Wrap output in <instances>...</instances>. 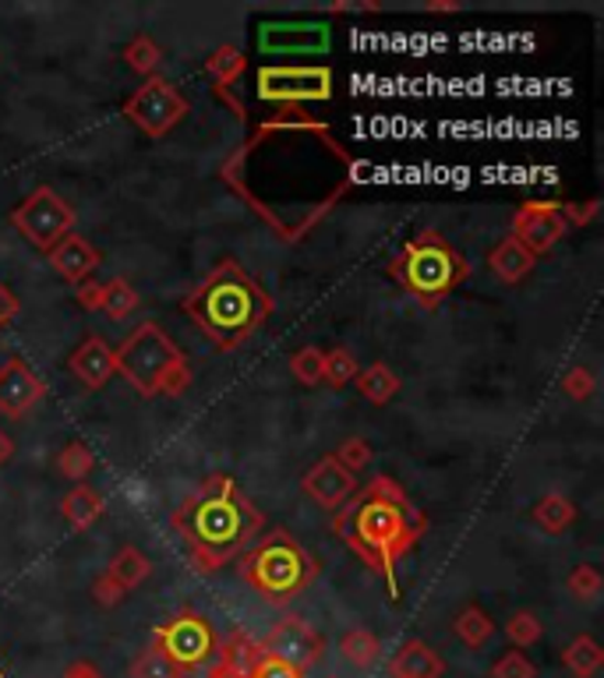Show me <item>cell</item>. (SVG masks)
<instances>
[{"label": "cell", "mask_w": 604, "mask_h": 678, "mask_svg": "<svg viewBox=\"0 0 604 678\" xmlns=\"http://www.w3.org/2000/svg\"><path fill=\"white\" fill-rule=\"evenodd\" d=\"M357 159L350 148L304 107H283L262 121L231 159L223 185L231 188L280 241H304L354 188Z\"/></svg>", "instance_id": "cell-1"}, {"label": "cell", "mask_w": 604, "mask_h": 678, "mask_svg": "<svg viewBox=\"0 0 604 678\" xmlns=\"http://www.w3.org/2000/svg\"><path fill=\"white\" fill-rule=\"evenodd\" d=\"M424 531H428V516L406 499V491L389 474L371 477L333 516V534L385 583L389 601H400L396 569L421 544Z\"/></svg>", "instance_id": "cell-2"}, {"label": "cell", "mask_w": 604, "mask_h": 678, "mask_svg": "<svg viewBox=\"0 0 604 678\" xmlns=\"http://www.w3.org/2000/svg\"><path fill=\"white\" fill-rule=\"evenodd\" d=\"M170 526L181 534L199 573H216L244 555L266 531V516L226 474H212L194 488L181 509H174Z\"/></svg>", "instance_id": "cell-3"}, {"label": "cell", "mask_w": 604, "mask_h": 678, "mask_svg": "<svg viewBox=\"0 0 604 678\" xmlns=\"http://www.w3.org/2000/svg\"><path fill=\"white\" fill-rule=\"evenodd\" d=\"M181 311L220 354H231L272 319L276 304H272V293L241 262L223 258L184 297Z\"/></svg>", "instance_id": "cell-4"}, {"label": "cell", "mask_w": 604, "mask_h": 678, "mask_svg": "<svg viewBox=\"0 0 604 678\" xmlns=\"http://www.w3.org/2000/svg\"><path fill=\"white\" fill-rule=\"evenodd\" d=\"M113 375L138 396H181L191 389V364L159 322H138L113 351Z\"/></svg>", "instance_id": "cell-5"}, {"label": "cell", "mask_w": 604, "mask_h": 678, "mask_svg": "<svg viewBox=\"0 0 604 678\" xmlns=\"http://www.w3.org/2000/svg\"><path fill=\"white\" fill-rule=\"evenodd\" d=\"M237 569L241 580L266 604H290L315 583L318 562L287 526H272L255 537L251 548L241 555Z\"/></svg>", "instance_id": "cell-6"}, {"label": "cell", "mask_w": 604, "mask_h": 678, "mask_svg": "<svg viewBox=\"0 0 604 678\" xmlns=\"http://www.w3.org/2000/svg\"><path fill=\"white\" fill-rule=\"evenodd\" d=\"M393 284L411 293L421 308H438L446 297L467 284L470 262L438 234V230H421L417 237L403 244V252L389 262Z\"/></svg>", "instance_id": "cell-7"}, {"label": "cell", "mask_w": 604, "mask_h": 678, "mask_svg": "<svg viewBox=\"0 0 604 678\" xmlns=\"http://www.w3.org/2000/svg\"><path fill=\"white\" fill-rule=\"evenodd\" d=\"M11 226L36 247V252H51L57 241L75 234V209L68 198H60L51 185H40L29 191L19 205L11 209Z\"/></svg>", "instance_id": "cell-8"}, {"label": "cell", "mask_w": 604, "mask_h": 678, "mask_svg": "<svg viewBox=\"0 0 604 678\" xmlns=\"http://www.w3.org/2000/svg\"><path fill=\"white\" fill-rule=\"evenodd\" d=\"M255 92L262 103L304 107L333 96V71L322 64H262L255 75Z\"/></svg>", "instance_id": "cell-9"}, {"label": "cell", "mask_w": 604, "mask_h": 678, "mask_svg": "<svg viewBox=\"0 0 604 678\" xmlns=\"http://www.w3.org/2000/svg\"><path fill=\"white\" fill-rule=\"evenodd\" d=\"M153 647L163 651L181 671H194L209 665L220 651V636L209 625L205 615H199L194 608H181L177 615H170L163 625L153 630Z\"/></svg>", "instance_id": "cell-10"}, {"label": "cell", "mask_w": 604, "mask_h": 678, "mask_svg": "<svg viewBox=\"0 0 604 678\" xmlns=\"http://www.w3.org/2000/svg\"><path fill=\"white\" fill-rule=\"evenodd\" d=\"M188 110H191L188 96L170 78H159V75H153L145 86H138L124 99V118L149 138H167L188 118Z\"/></svg>", "instance_id": "cell-11"}, {"label": "cell", "mask_w": 604, "mask_h": 678, "mask_svg": "<svg viewBox=\"0 0 604 678\" xmlns=\"http://www.w3.org/2000/svg\"><path fill=\"white\" fill-rule=\"evenodd\" d=\"M262 654L283 660V665L307 671L312 665H318L325 654V636L315 630L312 622L301 615H287L272 625V633L262 643Z\"/></svg>", "instance_id": "cell-12"}, {"label": "cell", "mask_w": 604, "mask_h": 678, "mask_svg": "<svg viewBox=\"0 0 604 678\" xmlns=\"http://www.w3.org/2000/svg\"><path fill=\"white\" fill-rule=\"evenodd\" d=\"M566 216L559 202H524L513 216V234L534 258L548 255L566 237Z\"/></svg>", "instance_id": "cell-13"}, {"label": "cell", "mask_w": 604, "mask_h": 678, "mask_svg": "<svg viewBox=\"0 0 604 678\" xmlns=\"http://www.w3.org/2000/svg\"><path fill=\"white\" fill-rule=\"evenodd\" d=\"M333 29L325 22H262L258 25V49L262 54H322L329 49Z\"/></svg>", "instance_id": "cell-14"}, {"label": "cell", "mask_w": 604, "mask_h": 678, "mask_svg": "<svg viewBox=\"0 0 604 678\" xmlns=\"http://www.w3.org/2000/svg\"><path fill=\"white\" fill-rule=\"evenodd\" d=\"M43 396H46V382L22 357H11L0 364V413L4 418L22 421Z\"/></svg>", "instance_id": "cell-15"}, {"label": "cell", "mask_w": 604, "mask_h": 678, "mask_svg": "<svg viewBox=\"0 0 604 678\" xmlns=\"http://www.w3.org/2000/svg\"><path fill=\"white\" fill-rule=\"evenodd\" d=\"M301 488H304V494L315 505L336 512L357 491V477L350 470H343L339 463H336V456L329 453V456H322L315 467L301 477Z\"/></svg>", "instance_id": "cell-16"}, {"label": "cell", "mask_w": 604, "mask_h": 678, "mask_svg": "<svg viewBox=\"0 0 604 678\" xmlns=\"http://www.w3.org/2000/svg\"><path fill=\"white\" fill-rule=\"evenodd\" d=\"M78 304L86 311H103L110 322H124L132 311H138V290L127 279H107V284H81Z\"/></svg>", "instance_id": "cell-17"}, {"label": "cell", "mask_w": 604, "mask_h": 678, "mask_svg": "<svg viewBox=\"0 0 604 678\" xmlns=\"http://www.w3.org/2000/svg\"><path fill=\"white\" fill-rule=\"evenodd\" d=\"M46 262H51V269H54L60 279H68V284H78V287H81L96 269H100L103 255L96 252V247H92L86 237L68 234L64 241H57L51 252H46Z\"/></svg>", "instance_id": "cell-18"}, {"label": "cell", "mask_w": 604, "mask_h": 678, "mask_svg": "<svg viewBox=\"0 0 604 678\" xmlns=\"http://www.w3.org/2000/svg\"><path fill=\"white\" fill-rule=\"evenodd\" d=\"M71 371L86 389H103L113 378V346L103 336H86L71 354Z\"/></svg>", "instance_id": "cell-19"}, {"label": "cell", "mask_w": 604, "mask_h": 678, "mask_svg": "<svg viewBox=\"0 0 604 678\" xmlns=\"http://www.w3.org/2000/svg\"><path fill=\"white\" fill-rule=\"evenodd\" d=\"M244 71H248V57H244L234 43H223V46H216V49H212V54L205 57V75L216 81V92L226 99V103H231V110L237 113L241 121L248 118V110L241 107V99L231 96V86H234V81H237Z\"/></svg>", "instance_id": "cell-20"}, {"label": "cell", "mask_w": 604, "mask_h": 678, "mask_svg": "<svg viewBox=\"0 0 604 678\" xmlns=\"http://www.w3.org/2000/svg\"><path fill=\"white\" fill-rule=\"evenodd\" d=\"M446 660L424 640H406L389 660V678H443Z\"/></svg>", "instance_id": "cell-21"}, {"label": "cell", "mask_w": 604, "mask_h": 678, "mask_svg": "<svg viewBox=\"0 0 604 678\" xmlns=\"http://www.w3.org/2000/svg\"><path fill=\"white\" fill-rule=\"evenodd\" d=\"M258 654H262V643H255L248 633H231L220 643L216 665L209 668V678H248Z\"/></svg>", "instance_id": "cell-22"}, {"label": "cell", "mask_w": 604, "mask_h": 678, "mask_svg": "<svg viewBox=\"0 0 604 678\" xmlns=\"http://www.w3.org/2000/svg\"><path fill=\"white\" fill-rule=\"evenodd\" d=\"M534 266H537V258L516 237H502L492 247V255H488V269H492V276L499 279V284H505V287H513V284H519V279H527Z\"/></svg>", "instance_id": "cell-23"}, {"label": "cell", "mask_w": 604, "mask_h": 678, "mask_svg": "<svg viewBox=\"0 0 604 678\" xmlns=\"http://www.w3.org/2000/svg\"><path fill=\"white\" fill-rule=\"evenodd\" d=\"M60 516L68 520V526L78 534L92 531V526L103 520V494L92 491L89 485H75L60 499Z\"/></svg>", "instance_id": "cell-24"}, {"label": "cell", "mask_w": 604, "mask_h": 678, "mask_svg": "<svg viewBox=\"0 0 604 678\" xmlns=\"http://www.w3.org/2000/svg\"><path fill=\"white\" fill-rule=\"evenodd\" d=\"M110 580H118L127 593H132L135 587H142L145 580H149V573H153V562L145 558L142 548H135V544H124V548L110 558V566L103 569Z\"/></svg>", "instance_id": "cell-25"}, {"label": "cell", "mask_w": 604, "mask_h": 678, "mask_svg": "<svg viewBox=\"0 0 604 678\" xmlns=\"http://www.w3.org/2000/svg\"><path fill=\"white\" fill-rule=\"evenodd\" d=\"M354 386H357V392H361L368 403H374V407H385V403L393 400V396L400 392V378H396V371H393V368H389V364L374 360V364H368L365 371H357Z\"/></svg>", "instance_id": "cell-26"}, {"label": "cell", "mask_w": 604, "mask_h": 678, "mask_svg": "<svg viewBox=\"0 0 604 678\" xmlns=\"http://www.w3.org/2000/svg\"><path fill=\"white\" fill-rule=\"evenodd\" d=\"M336 651H339L343 665H350V668H357V671H368V668L379 665L382 643H379V636L368 633V630H350V633L339 636Z\"/></svg>", "instance_id": "cell-27"}, {"label": "cell", "mask_w": 604, "mask_h": 678, "mask_svg": "<svg viewBox=\"0 0 604 678\" xmlns=\"http://www.w3.org/2000/svg\"><path fill=\"white\" fill-rule=\"evenodd\" d=\"M452 633H456V640L463 643V647L481 651V647H488V643H492V636H495V622L488 619L478 604H467V608L460 611V615L452 619Z\"/></svg>", "instance_id": "cell-28"}, {"label": "cell", "mask_w": 604, "mask_h": 678, "mask_svg": "<svg viewBox=\"0 0 604 678\" xmlns=\"http://www.w3.org/2000/svg\"><path fill=\"white\" fill-rule=\"evenodd\" d=\"M604 665V651L597 647V640L594 636H577L569 647L562 651V668L569 675H577V678H594Z\"/></svg>", "instance_id": "cell-29"}, {"label": "cell", "mask_w": 604, "mask_h": 678, "mask_svg": "<svg viewBox=\"0 0 604 678\" xmlns=\"http://www.w3.org/2000/svg\"><path fill=\"white\" fill-rule=\"evenodd\" d=\"M534 523L541 526L545 534H566L569 526L577 523V505L566 499V494H545L534 505Z\"/></svg>", "instance_id": "cell-30"}, {"label": "cell", "mask_w": 604, "mask_h": 678, "mask_svg": "<svg viewBox=\"0 0 604 678\" xmlns=\"http://www.w3.org/2000/svg\"><path fill=\"white\" fill-rule=\"evenodd\" d=\"M357 371L361 368H357V357L347 351V346H333V351L322 354V382L325 386H333V389L350 386Z\"/></svg>", "instance_id": "cell-31"}, {"label": "cell", "mask_w": 604, "mask_h": 678, "mask_svg": "<svg viewBox=\"0 0 604 678\" xmlns=\"http://www.w3.org/2000/svg\"><path fill=\"white\" fill-rule=\"evenodd\" d=\"M124 60H127V68L138 71V75H156L159 68V60H163V49L153 36H145V32H138V36H132V43L124 46Z\"/></svg>", "instance_id": "cell-32"}, {"label": "cell", "mask_w": 604, "mask_h": 678, "mask_svg": "<svg viewBox=\"0 0 604 678\" xmlns=\"http://www.w3.org/2000/svg\"><path fill=\"white\" fill-rule=\"evenodd\" d=\"M92 467H96V456L89 453V445L86 442H68L60 449V456H57V470L68 477V481H86V477L92 474Z\"/></svg>", "instance_id": "cell-33"}, {"label": "cell", "mask_w": 604, "mask_h": 678, "mask_svg": "<svg viewBox=\"0 0 604 678\" xmlns=\"http://www.w3.org/2000/svg\"><path fill=\"white\" fill-rule=\"evenodd\" d=\"M132 678H188V671H181L167 654L156 651L149 643V647L132 660Z\"/></svg>", "instance_id": "cell-34"}, {"label": "cell", "mask_w": 604, "mask_h": 678, "mask_svg": "<svg viewBox=\"0 0 604 678\" xmlns=\"http://www.w3.org/2000/svg\"><path fill=\"white\" fill-rule=\"evenodd\" d=\"M290 375L301 386H322V351L318 346H301L298 354H290Z\"/></svg>", "instance_id": "cell-35"}, {"label": "cell", "mask_w": 604, "mask_h": 678, "mask_svg": "<svg viewBox=\"0 0 604 678\" xmlns=\"http://www.w3.org/2000/svg\"><path fill=\"white\" fill-rule=\"evenodd\" d=\"M505 636H510L513 647H534L537 640H541V619L534 615V611H516V615L505 622Z\"/></svg>", "instance_id": "cell-36"}, {"label": "cell", "mask_w": 604, "mask_h": 678, "mask_svg": "<svg viewBox=\"0 0 604 678\" xmlns=\"http://www.w3.org/2000/svg\"><path fill=\"white\" fill-rule=\"evenodd\" d=\"M601 573L594 566H577L573 573H569V580H566V590L573 593L577 601L583 604H594L601 598Z\"/></svg>", "instance_id": "cell-37"}, {"label": "cell", "mask_w": 604, "mask_h": 678, "mask_svg": "<svg viewBox=\"0 0 604 678\" xmlns=\"http://www.w3.org/2000/svg\"><path fill=\"white\" fill-rule=\"evenodd\" d=\"M333 456H336V463H339L343 470H350V474L357 477V470H365L368 463H371V445H368L365 438L350 435V438L339 442V449H336Z\"/></svg>", "instance_id": "cell-38"}, {"label": "cell", "mask_w": 604, "mask_h": 678, "mask_svg": "<svg viewBox=\"0 0 604 678\" xmlns=\"http://www.w3.org/2000/svg\"><path fill=\"white\" fill-rule=\"evenodd\" d=\"M562 392L569 396V400H577V403H586L591 396L597 392V378L591 368H583V364H577V368H569L562 375Z\"/></svg>", "instance_id": "cell-39"}, {"label": "cell", "mask_w": 604, "mask_h": 678, "mask_svg": "<svg viewBox=\"0 0 604 678\" xmlns=\"http://www.w3.org/2000/svg\"><path fill=\"white\" fill-rule=\"evenodd\" d=\"M492 678H537V668L524 651H505L492 665Z\"/></svg>", "instance_id": "cell-40"}, {"label": "cell", "mask_w": 604, "mask_h": 678, "mask_svg": "<svg viewBox=\"0 0 604 678\" xmlns=\"http://www.w3.org/2000/svg\"><path fill=\"white\" fill-rule=\"evenodd\" d=\"M92 601L96 604H100V608H118L124 598H127V590L118 583V580H110V576L107 573H100V576H96V583H92Z\"/></svg>", "instance_id": "cell-41"}, {"label": "cell", "mask_w": 604, "mask_h": 678, "mask_svg": "<svg viewBox=\"0 0 604 678\" xmlns=\"http://www.w3.org/2000/svg\"><path fill=\"white\" fill-rule=\"evenodd\" d=\"M248 678H304V671L290 668V665H283V660H276L269 654H258L251 671H248Z\"/></svg>", "instance_id": "cell-42"}, {"label": "cell", "mask_w": 604, "mask_h": 678, "mask_svg": "<svg viewBox=\"0 0 604 678\" xmlns=\"http://www.w3.org/2000/svg\"><path fill=\"white\" fill-rule=\"evenodd\" d=\"M601 212V202L597 198H591V202H583V205H562V216H566V226L573 230V226H586L594 216Z\"/></svg>", "instance_id": "cell-43"}, {"label": "cell", "mask_w": 604, "mask_h": 678, "mask_svg": "<svg viewBox=\"0 0 604 678\" xmlns=\"http://www.w3.org/2000/svg\"><path fill=\"white\" fill-rule=\"evenodd\" d=\"M19 297H14L4 284H0V329H4L14 315H19Z\"/></svg>", "instance_id": "cell-44"}, {"label": "cell", "mask_w": 604, "mask_h": 678, "mask_svg": "<svg viewBox=\"0 0 604 678\" xmlns=\"http://www.w3.org/2000/svg\"><path fill=\"white\" fill-rule=\"evenodd\" d=\"M60 678H107V675L96 668V665H89V660H75V665L64 671Z\"/></svg>", "instance_id": "cell-45"}, {"label": "cell", "mask_w": 604, "mask_h": 678, "mask_svg": "<svg viewBox=\"0 0 604 678\" xmlns=\"http://www.w3.org/2000/svg\"><path fill=\"white\" fill-rule=\"evenodd\" d=\"M424 11H432V14H452V11H460V4H456V0H432V4H424Z\"/></svg>", "instance_id": "cell-46"}, {"label": "cell", "mask_w": 604, "mask_h": 678, "mask_svg": "<svg viewBox=\"0 0 604 678\" xmlns=\"http://www.w3.org/2000/svg\"><path fill=\"white\" fill-rule=\"evenodd\" d=\"M11 453H14V442L4 432H0V467H4V463L11 459Z\"/></svg>", "instance_id": "cell-47"}, {"label": "cell", "mask_w": 604, "mask_h": 678, "mask_svg": "<svg viewBox=\"0 0 604 678\" xmlns=\"http://www.w3.org/2000/svg\"><path fill=\"white\" fill-rule=\"evenodd\" d=\"M325 678H339V675H325Z\"/></svg>", "instance_id": "cell-48"}, {"label": "cell", "mask_w": 604, "mask_h": 678, "mask_svg": "<svg viewBox=\"0 0 604 678\" xmlns=\"http://www.w3.org/2000/svg\"><path fill=\"white\" fill-rule=\"evenodd\" d=\"M188 678H191V675H188Z\"/></svg>", "instance_id": "cell-49"}]
</instances>
